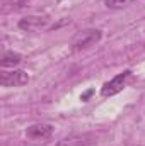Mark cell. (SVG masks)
Returning a JSON list of instances; mask_svg holds the SVG:
<instances>
[{
    "label": "cell",
    "instance_id": "1",
    "mask_svg": "<svg viewBox=\"0 0 145 146\" xmlns=\"http://www.w3.org/2000/svg\"><path fill=\"white\" fill-rule=\"evenodd\" d=\"M132 78V72L130 70H125V72L118 73L114 78H111L109 82H106L101 88V95L103 97H113L116 94H119L125 87H126V82Z\"/></svg>",
    "mask_w": 145,
    "mask_h": 146
},
{
    "label": "cell",
    "instance_id": "7",
    "mask_svg": "<svg viewBox=\"0 0 145 146\" xmlns=\"http://www.w3.org/2000/svg\"><path fill=\"white\" fill-rule=\"evenodd\" d=\"M91 136H70L62 139L56 146H89L91 145Z\"/></svg>",
    "mask_w": 145,
    "mask_h": 146
},
{
    "label": "cell",
    "instance_id": "6",
    "mask_svg": "<svg viewBox=\"0 0 145 146\" xmlns=\"http://www.w3.org/2000/svg\"><path fill=\"white\" fill-rule=\"evenodd\" d=\"M22 61V56L19 54V53H14V51H5L3 53V56H2V61H0V65H2V68H7V66H17L19 63Z\"/></svg>",
    "mask_w": 145,
    "mask_h": 146
},
{
    "label": "cell",
    "instance_id": "2",
    "mask_svg": "<svg viewBox=\"0 0 145 146\" xmlns=\"http://www.w3.org/2000/svg\"><path fill=\"white\" fill-rule=\"evenodd\" d=\"M103 37V33L99 29H89V31H84L82 34L75 37L72 41V51L73 53H79V51H84L94 44H97Z\"/></svg>",
    "mask_w": 145,
    "mask_h": 146
},
{
    "label": "cell",
    "instance_id": "8",
    "mask_svg": "<svg viewBox=\"0 0 145 146\" xmlns=\"http://www.w3.org/2000/svg\"><path fill=\"white\" fill-rule=\"evenodd\" d=\"M133 0H104L106 7L109 9H123V7H128Z\"/></svg>",
    "mask_w": 145,
    "mask_h": 146
},
{
    "label": "cell",
    "instance_id": "3",
    "mask_svg": "<svg viewBox=\"0 0 145 146\" xmlns=\"http://www.w3.org/2000/svg\"><path fill=\"white\" fill-rule=\"evenodd\" d=\"M29 82V75L22 70H12V72L0 73V83L3 87H22Z\"/></svg>",
    "mask_w": 145,
    "mask_h": 146
},
{
    "label": "cell",
    "instance_id": "9",
    "mask_svg": "<svg viewBox=\"0 0 145 146\" xmlns=\"http://www.w3.org/2000/svg\"><path fill=\"white\" fill-rule=\"evenodd\" d=\"M5 2H7V3H12V7L9 9V12H10V10H14V12H15V10H21V9H24V7L28 5L26 0H5Z\"/></svg>",
    "mask_w": 145,
    "mask_h": 146
},
{
    "label": "cell",
    "instance_id": "4",
    "mask_svg": "<svg viewBox=\"0 0 145 146\" xmlns=\"http://www.w3.org/2000/svg\"><path fill=\"white\" fill-rule=\"evenodd\" d=\"M46 26H48V17H41V15H28L19 21V29L26 33H36Z\"/></svg>",
    "mask_w": 145,
    "mask_h": 146
},
{
    "label": "cell",
    "instance_id": "5",
    "mask_svg": "<svg viewBox=\"0 0 145 146\" xmlns=\"http://www.w3.org/2000/svg\"><path fill=\"white\" fill-rule=\"evenodd\" d=\"M53 134V126L51 124H34L31 127H28L26 136L33 141H44L50 139Z\"/></svg>",
    "mask_w": 145,
    "mask_h": 146
}]
</instances>
